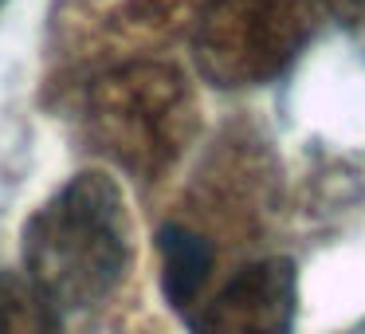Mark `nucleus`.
Here are the masks:
<instances>
[{
	"mask_svg": "<svg viewBox=\"0 0 365 334\" xmlns=\"http://www.w3.org/2000/svg\"><path fill=\"white\" fill-rule=\"evenodd\" d=\"M158 252H161V291L177 310H189L208 283V271H212L216 260L212 244L189 224H165L158 236Z\"/></svg>",
	"mask_w": 365,
	"mask_h": 334,
	"instance_id": "423d86ee",
	"label": "nucleus"
},
{
	"mask_svg": "<svg viewBox=\"0 0 365 334\" xmlns=\"http://www.w3.org/2000/svg\"><path fill=\"white\" fill-rule=\"evenodd\" d=\"M208 0H63L56 9V44L71 59H118L173 40Z\"/></svg>",
	"mask_w": 365,
	"mask_h": 334,
	"instance_id": "20e7f679",
	"label": "nucleus"
},
{
	"mask_svg": "<svg viewBox=\"0 0 365 334\" xmlns=\"http://www.w3.org/2000/svg\"><path fill=\"white\" fill-rule=\"evenodd\" d=\"M134 263V221L110 173H75L24 228L28 283L51 310H91L106 303Z\"/></svg>",
	"mask_w": 365,
	"mask_h": 334,
	"instance_id": "f257e3e1",
	"label": "nucleus"
},
{
	"mask_svg": "<svg viewBox=\"0 0 365 334\" xmlns=\"http://www.w3.org/2000/svg\"><path fill=\"white\" fill-rule=\"evenodd\" d=\"M322 4L330 9V16L338 20L341 32H346L357 48H365V0H322Z\"/></svg>",
	"mask_w": 365,
	"mask_h": 334,
	"instance_id": "6e6552de",
	"label": "nucleus"
},
{
	"mask_svg": "<svg viewBox=\"0 0 365 334\" xmlns=\"http://www.w3.org/2000/svg\"><path fill=\"white\" fill-rule=\"evenodd\" d=\"M0 334H59L56 310L32 283L0 268Z\"/></svg>",
	"mask_w": 365,
	"mask_h": 334,
	"instance_id": "0eeeda50",
	"label": "nucleus"
},
{
	"mask_svg": "<svg viewBox=\"0 0 365 334\" xmlns=\"http://www.w3.org/2000/svg\"><path fill=\"white\" fill-rule=\"evenodd\" d=\"M83 122L98 153L130 177L158 181L192 146L200 106L177 67L158 59H122L87 87Z\"/></svg>",
	"mask_w": 365,
	"mask_h": 334,
	"instance_id": "f03ea898",
	"label": "nucleus"
},
{
	"mask_svg": "<svg viewBox=\"0 0 365 334\" xmlns=\"http://www.w3.org/2000/svg\"><path fill=\"white\" fill-rule=\"evenodd\" d=\"M318 0H208L197 16L192 59L212 87L271 83L307 48Z\"/></svg>",
	"mask_w": 365,
	"mask_h": 334,
	"instance_id": "7ed1b4c3",
	"label": "nucleus"
},
{
	"mask_svg": "<svg viewBox=\"0 0 365 334\" xmlns=\"http://www.w3.org/2000/svg\"><path fill=\"white\" fill-rule=\"evenodd\" d=\"M346 334H365V318H361V323H357V326H349Z\"/></svg>",
	"mask_w": 365,
	"mask_h": 334,
	"instance_id": "9d476101",
	"label": "nucleus"
},
{
	"mask_svg": "<svg viewBox=\"0 0 365 334\" xmlns=\"http://www.w3.org/2000/svg\"><path fill=\"white\" fill-rule=\"evenodd\" d=\"M118 334H161L158 326H130V330H118Z\"/></svg>",
	"mask_w": 365,
	"mask_h": 334,
	"instance_id": "1a4fd4ad",
	"label": "nucleus"
},
{
	"mask_svg": "<svg viewBox=\"0 0 365 334\" xmlns=\"http://www.w3.org/2000/svg\"><path fill=\"white\" fill-rule=\"evenodd\" d=\"M299 315V271L283 255L240 268L192 315V334H291Z\"/></svg>",
	"mask_w": 365,
	"mask_h": 334,
	"instance_id": "39448f33",
	"label": "nucleus"
}]
</instances>
